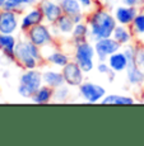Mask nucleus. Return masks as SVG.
<instances>
[{
  "label": "nucleus",
  "instance_id": "f257e3e1",
  "mask_svg": "<svg viewBox=\"0 0 144 146\" xmlns=\"http://www.w3.org/2000/svg\"><path fill=\"white\" fill-rule=\"evenodd\" d=\"M86 22L89 27V40H92V42L112 37V33L117 26L114 14L105 8H96L89 12Z\"/></svg>",
  "mask_w": 144,
  "mask_h": 146
},
{
  "label": "nucleus",
  "instance_id": "f03ea898",
  "mask_svg": "<svg viewBox=\"0 0 144 146\" xmlns=\"http://www.w3.org/2000/svg\"><path fill=\"white\" fill-rule=\"evenodd\" d=\"M15 61L24 70L38 69L41 62L45 61V56L42 48L36 46L27 38L23 41H18L15 47Z\"/></svg>",
  "mask_w": 144,
  "mask_h": 146
},
{
  "label": "nucleus",
  "instance_id": "7ed1b4c3",
  "mask_svg": "<svg viewBox=\"0 0 144 146\" xmlns=\"http://www.w3.org/2000/svg\"><path fill=\"white\" fill-rule=\"evenodd\" d=\"M44 85L42 81V72L38 69L24 70L19 78V85L17 92L24 99H31L32 95Z\"/></svg>",
  "mask_w": 144,
  "mask_h": 146
},
{
  "label": "nucleus",
  "instance_id": "20e7f679",
  "mask_svg": "<svg viewBox=\"0 0 144 146\" xmlns=\"http://www.w3.org/2000/svg\"><path fill=\"white\" fill-rule=\"evenodd\" d=\"M74 61L79 65L82 70L86 74L91 72L96 67L94 58H96V50L94 44L89 41H86L83 43H79L74 46V55H73Z\"/></svg>",
  "mask_w": 144,
  "mask_h": 146
},
{
  "label": "nucleus",
  "instance_id": "39448f33",
  "mask_svg": "<svg viewBox=\"0 0 144 146\" xmlns=\"http://www.w3.org/2000/svg\"><path fill=\"white\" fill-rule=\"evenodd\" d=\"M26 38L38 46L40 48H47L51 47L54 43V32L52 28H50L47 24L40 23L37 26L32 27L26 32Z\"/></svg>",
  "mask_w": 144,
  "mask_h": 146
},
{
  "label": "nucleus",
  "instance_id": "423d86ee",
  "mask_svg": "<svg viewBox=\"0 0 144 146\" xmlns=\"http://www.w3.org/2000/svg\"><path fill=\"white\" fill-rule=\"evenodd\" d=\"M78 93L79 97L87 103H100L103 98L106 97V89L102 85L93 81H83L80 85L78 86Z\"/></svg>",
  "mask_w": 144,
  "mask_h": 146
},
{
  "label": "nucleus",
  "instance_id": "0eeeda50",
  "mask_svg": "<svg viewBox=\"0 0 144 146\" xmlns=\"http://www.w3.org/2000/svg\"><path fill=\"white\" fill-rule=\"evenodd\" d=\"M93 44H94V50H96V57L100 61H106L109 58V56H111L112 53L121 50V47H123L112 37L97 40L93 42Z\"/></svg>",
  "mask_w": 144,
  "mask_h": 146
},
{
  "label": "nucleus",
  "instance_id": "6e6552de",
  "mask_svg": "<svg viewBox=\"0 0 144 146\" xmlns=\"http://www.w3.org/2000/svg\"><path fill=\"white\" fill-rule=\"evenodd\" d=\"M61 72H63L65 84H68V85L72 86V88H78L84 81V74H86V72L79 67V65L74 60L73 61L70 60L69 62L61 69Z\"/></svg>",
  "mask_w": 144,
  "mask_h": 146
},
{
  "label": "nucleus",
  "instance_id": "1a4fd4ad",
  "mask_svg": "<svg viewBox=\"0 0 144 146\" xmlns=\"http://www.w3.org/2000/svg\"><path fill=\"white\" fill-rule=\"evenodd\" d=\"M19 13L9 9L0 10V33L14 35L19 28Z\"/></svg>",
  "mask_w": 144,
  "mask_h": 146
},
{
  "label": "nucleus",
  "instance_id": "9d476101",
  "mask_svg": "<svg viewBox=\"0 0 144 146\" xmlns=\"http://www.w3.org/2000/svg\"><path fill=\"white\" fill-rule=\"evenodd\" d=\"M44 22H45V17H44L41 8L32 7V8H29L28 12H26L22 15L19 28H21V31L23 33H26L28 29H31L32 27L37 26L40 23H44Z\"/></svg>",
  "mask_w": 144,
  "mask_h": 146
},
{
  "label": "nucleus",
  "instance_id": "9b49d317",
  "mask_svg": "<svg viewBox=\"0 0 144 146\" xmlns=\"http://www.w3.org/2000/svg\"><path fill=\"white\" fill-rule=\"evenodd\" d=\"M38 7L41 8L42 13H44L45 22L51 26L64 14L60 4H59V0H42Z\"/></svg>",
  "mask_w": 144,
  "mask_h": 146
},
{
  "label": "nucleus",
  "instance_id": "f8f14e48",
  "mask_svg": "<svg viewBox=\"0 0 144 146\" xmlns=\"http://www.w3.org/2000/svg\"><path fill=\"white\" fill-rule=\"evenodd\" d=\"M18 40L14 37V35H4L0 33V51L3 52L5 58L14 62L15 61V47Z\"/></svg>",
  "mask_w": 144,
  "mask_h": 146
},
{
  "label": "nucleus",
  "instance_id": "ddd939ff",
  "mask_svg": "<svg viewBox=\"0 0 144 146\" xmlns=\"http://www.w3.org/2000/svg\"><path fill=\"white\" fill-rule=\"evenodd\" d=\"M139 13V9L137 7H128V5H120L115 9L114 17L116 19L117 24H123V26H130Z\"/></svg>",
  "mask_w": 144,
  "mask_h": 146
},
{
  "label": "nucleus",
  "instance_id": "4468645a",
  "mask_svg": "<svg viewBox=\"0 0 144 146\" xmlns=\"http://www.w3.org/2000/svg\"><path fill=\"white\" fill-rule=\"evenodd\" d=\"M74 21L72 19V17L63 14L55 23L52 24V32L54 35H61V36H69L72 35L73 29H74Z\"/></svg>",
  "mask_w": 144,
  "mask_h": 146
},
{
  "label": "nucleus",
  "instance_id": "2eb2a0df",
  "mask_svg": "<svg viewBox=\"0 0 144 146\" xmlns=\"http://www.w3.org/2000/svg\"><path fill=\"white\" fill-rule=\"evenodd\" d=\"M106 61L111 67V70H114L115 72L126 71V69L129 66L128 57H126V55L124 53L123 50H119L115 53H112L111 56H109V58Z\"/></svg>",
  "mask_w": 144,
  "mask_h": 146
},
{
  "label": "nucleus",
  "instance_id": "dca6fc26",
  "mask_svg": "<svg viewBox=\"0 0 144 146\" xmlns=\"http://www.w3.org/2000/svg\"><path fill=\"white\" fill-rule=\"evenodd\" d=\"M42 81H44L45 85L50 86L52 89H56L59 86H61L63 84H65L63 72L52 69H47L45 71H42Z\"/></svg>",
  "mask_w": 144,
  "mask_h": 146
},
{
  "label": "nucleus",
  "instance_id": "f3484780",
  "mask_svg": "<svg viewBox=\"0 0 144 146\" xmlns=\"http://www.w3.org/2000/svg\"><path fill=\"white\" fill-rule=\"evenodd\" d=\"M126 80L133 86H138L142 88L144 86V70L140 69L137 64L134 65H129L126 69Z\"/></svg>",
  "mask_w": 144,
  "mask_h": 146
},
{
  "label": "nucleus",
  "instance_id": "a211bd4d",
  "mask_svg": "<svg viewBox=\"0 0 144 146\" xmlns=\"http://www.w3.org/2000/svg\"><path fill=\"white\" fill-rule=\"evenodd\" d=\"M70 38H72V43L74 46H77L79 43H83L86 41H89V27L87 24V22H80V23H77L74 26V29H73L72 35H70Z\"/></svg>",
  "mask_w": 144,
  "mask_h": 146
},
{
  "label": "nucleus",
  "instance_id": "6ab92c4d",
  "mask_svg": "<svg viewBox=\"0 0 144 146\" xmlns=\"http://www.w3.org/2000/svg\"><path fill=\"white\" fill-rule=\"evenodd\" d=\"M44 56H45V61H47V62L54 65L55 67H59V69H63L70 61L69 55L60 51V50H51L47 55H44Z\"/></svg>",
  "mask_w": 144,
  "mask_h": 146
},
{
  "label": "nucleus",
  "instance_id": "aec40b11",
  "mask_svg": "<svg viewBox=\"0 0 144 146\" xmlns=\"http://www.w3.org/2000/svg\"><path fill=\"white\" fill-rule=\"evenodd\" d=\"M112 38L116 40L121 46L131 43L134 35H133L131 29H129V26H123V24H117L115 28L114 33H112Z\"/></svg>",
  "mask_w": 144,
  "mask_h": 146
},
{
  "label": "nucleus",
  "instance_id": "412c9836",
  "mask_svg": "<svg viewBox=\"0 0 144 146\" xmlns=\"http://www.w3.org/2000/svg\"><path fill=\"white\" fill-rule=\"evenodd\" d=\"M102 104H112V106H130L135 103V99L130 95L124 94H106V97L101 100Z\"/></svg>",
  "mask_w": 144,
  "mask_h": 146
},
{
  "label": "nucleus",
  "instance_id": "4be33fe9",
  "mask_svg": "<svg viewBox=\"0 0 144 146\" xmlns=\"http://www.w3.org/2000/svg\"><path fill=\"white\" fill-rule=\"evenodd\" d=\"M59 4L63 9V13L72 17V18L84 13L83 8L78 0H59Z\"/></svg>",
  "mask_w": 144,
  "mask_h": 146
},
{
  "label": "nucleus",
  "instance_id": "5701e85b",
  "mask_svg": "<svg viewBox=\"0 0 144 146\" xmlns=\"http://www.w3.org/2000/svg\"><path fill=\"white\" fill-rule=\"evenodd\" d=\"M54 98V89L47 85H41V88L32 95L31 100L36 104H47L52 100Z\"/></svg>",
  "mask_w": 144,
  "mask_h": 146
},
{
  "label": "nucleus",
  "instance_id": "b1692460",
  "mask_svg": "<svg viewBox=\"0 0 144 146\" xmlns=\"http://www.w3.org/2000/svg\"><path fill=\"white\" fill-rule=\"evenodd\" d=\"M130 27L134 37L140 43H144V12H139L137 14V17L134 18Z\"/></svg>",
  "mask_w": 144,
  "mask_h": 146
},
{
  "label": "nucleus",
  "instance_id": "393cba45",
  "mask_svg": "<svg viewBox=\"0 0 144 146\" xmlns=\"http://www.w3.org/2000/svg\"><path fill=\"white\" fill-rule=\"evenodd\" d=\"M37 3L38 0H7L4 9H9V10H14L17 13H21L26 8L35 7Z\"/></svg>",
  "mask_w": 144,
  "mask_h": 146
},
{
  "label": "nucleus",
  "instance_id": "a878e982",
  "mask_svg": "<svg viewBox=\"0 0 144 146\" xmlns=\"http://www.w3.org/2000/svg\"><path fill=\"white\" fill-rule=\"evenodd\" d=\"M70 89H72V86H69L68 84H63L61 86L54 89V98H52V100H54V102H58V103L66 102V100L70 98V95H72Z\"/></svg>",
  "mask_w": 144,
  "mask_h": 146
},
{
  "label": "nucleus",
  "instance_id": "bb28decb",
  "mask_svg": "<svg viewBox=\"0 0 144 146\" xmlns=\"http://www.w3.org/2000/svg\"><path fill=\"white\" fill-rule=\"evenodd\" d=\"M123 51L126 55V57H128L129 65H134L135 64V55H137V46H135V44H131V43L125 44V46H123Z\"/></svg>",
  "mask_w": 144,
  "mask_h": 146
},
{
  "label": "nucleus",
  "instance_id": "cd10ccee",
  "mask_svg": "<svg viewBox=\"0 0 144 146\" xmlns=\"http://www.w3.org/2000/svg\"><path fill=\"white\" fill-rule=\"evenodd\" d=\"M135 64L144 70V43L137 44V55H135Z\"/></svg>",
  "mask_w": 144,
  "mask_h": 146
},
{
  "label": "nucleus",
  "instance_id": "c85d7f7f",
  "mask_svg": "<svg viewBox=\"0 0 144 146\" xmlns=\"http://www.w3.org/2000/svg\"><path fill=\"white\" fill-rule=\"evenodd\" d=\"M96 69H97V71L102 75H109L110 71H111V67H110V65L107 64V61H100V62L96 65Z\"/></svg>",
  "mask_w": 144,
  "mask_h": 146
},
{
  "label": "nucleus",
  "instance_id": "c756f323",
  "mask_svg": "<svg viewBox=\"0 0 144 146\" xmlns=\"http://www.w3.org/2000/svg\"><path fill=\"white\" fill-rule=\"evenodd\" d=\"M80 3L83 10H87V12H92L93 7H94V0H78Z\"/></svg>",
  "mask_w": 144,
  "mask_h": 146
},
{
  "label": "nucleus",
  "instance_id": "7c9ffc66",
  "mask_svg": "<svg viewBox=\"0 0 144 146\" xmlns=\"http://www.w3.org/2000/svg\"><path fill=\"white\" fill-rule=\"evenodd\" d=\"M143 0H121V4L128 5V7H137L139 8L142 5Z\"/></svg>",
  "mask_w": 144,
  "mask_h": 146
},
{
  "label": "nucleus",
  "instance_id": "2f4dec72",
  "mask_svg": "<svg viewBox=\"0 0 144 146\" xmlns=\"http://www.w3.org/2000/svg\"><path fill=\"white\" fill-rule=\"evenodd\" d=\"M107 76H109V81H114L115 78H116V72H115L114 70H111V71H110V74L107 75Z\"/></svg>",
  "mask_w": 144,
  "mask_h": 146
},
{
  "label": "nucleus",
  "instance_id": "473e14b6",
  "mask_svg": "<svg viewBox=\"0 0 144 146\" xmlns=\"http://www.w3.org/2000/svg\"><path fill=\"white\" fill-rule=\"evenodd\" d=\"M5 3H7V0H0V10H1V9H4V5H5Z\"/></svg>",
  "mask_w": 144,
  "mask_h": 146
},
{
  "label": "nucleus",
  "instance_id": "72a5a7b5",
  "mask_svg": "<svg viewBox=\"0 0 144 146\" xmlns=\"http://www.w3.org/2000/svg\"><path fill=\"white\" fill-rule=\"evenodd\" d=\"M142 102H144V94H143V98H142Z\"/></svg>",
  "mask_w": 144,
  "mask_h": 146
},
{
  "label": "nucleus",
  "instance_id": "f704fd0d",
  "mask_svg": "<svg viewBox=\"0 0 144 146\" xmlns=\"http://www.w3.org/2000/svg\"><path fill=\"white\" fill-rule=\"evenodd\" d=\"M105 1H106V0H105Z\"/></svg>",
  "mask_w": 144,
  "mask_h": 146
}]
</instances>
